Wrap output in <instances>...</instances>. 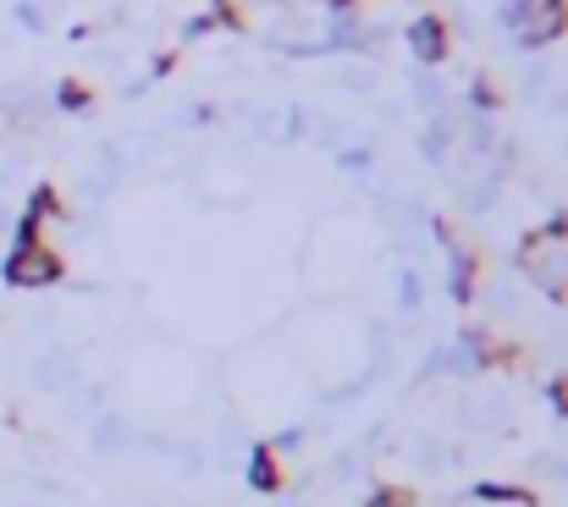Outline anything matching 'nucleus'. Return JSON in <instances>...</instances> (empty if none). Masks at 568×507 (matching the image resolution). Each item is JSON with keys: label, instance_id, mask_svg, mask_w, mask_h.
I'll return each mask as SVG.
<instances>
[{"label": "nucleus", "instance_id": "39448f33", "mask_svg": "<svg viewBox=\"0 0 568 507\" xmlns=\"http://www.w3.org/2000/svg\"><path fill=\"white\" fill-rule=\"evenodd\" d=\"M475 276H480V271H475V254L453 249V298H458V304L475 298Z\"/></svg>", "mask_w": 568, "mask_h": 507}, {"label": "nucleus", "instance_id": "7ed1b4c3", "mask_svg": "<svg viewBox=\"0 0 568 507\" xmlns=\"http://www.w3.org/2000/svg\"><path fill=\"white\" fill-rule=\"evenodd\" d=\"M282 464H276V453L271 447H254V458H248V486L254 491H282Z\"/></svg>", "mask_w": 568, "mask_h": 507}, {"label": "nucleus", "instance_id": "f257e3e1", "mask_svg": "<svg viewBox=\"0 0 568 507\" xmlns=\"http://www.w3.org/2000/svg\"><path fill=\"white\" fill-rule=\"evenodd\" d=\"M6 282L11 287H55L61 282V260L44 243H17V254L6 260Z\"/></svg>", "mask_w": 568, "mask_h": 507}, {"label": "nucleus", "instance_id": "1a4fd4ad", "mask_svg": "<svg viewBox=\"0 0 568 507\" xmlns=\"http://www.w3.org/2000/svg\"><path fill=\"white\" fill-rule=\"evenodd\" d=\"M83 100H89V94H83L78 83H67V89H61V105H83Z\"/></svg>", "mask_w": 568, "mask_h": 507}, {"label": "nucleus", "instance_id": "423d86ee", "mask_svg": "<svg viewBox=\"0 0 568 507\" xmlns=\"http://www.w3.org/2000/svg\"><path fill=\"white\" fill-rule=\"evenodd\" d=\"M475 497H480V503H514V507H541V497H536V491H525V486H491V480H486V486H475Z\"/></svg>", "mask_w": 568, "mask_h": 507}, {"label": "nucleus", "instance_id": "20e7f679", "mask_svg": "<svg viewBox=\"0 0 568 507\" xmlns=\"http://www.w3.org/2000/svg\"><path fill=\"white\" fill-rule=\"evenodd\" d=\"M414 50H419L425 61H442V55H447V33H442V22H436V17L414 22Z\"/></svg>", "mask_w": 568, "mask_h": 507}, {"label": "nucleus", "instance_id": "f03ea898", "mask_svg": "<svg viewBox=\"0 0 568 507\" xmlns=\"http://www.w3.org/2000/svg\"><path fill=\"white\" fill-rule=\"evenodd\" d=\"M464 342H469V353H475V364H480V369H497V364H514V358H519V347L491 342V332H480V326H469Z\"/></svg>", "mask_w": 568, "mask_h": 507}, {"label": "nucleus", "instance_id": "0eeeda50", "mask_svg": "<svg viewBox=\"0 0 568 507\" xmlns=\"http://www.w3.org/2000/svg\"><path fill=\"white\" fill-rule=\"evenodd\" d=\"M365 507H414V491H403V486H381Z\"/></svg>", "mask_w": 568, "mask_h": 507}, {"label": "nucleus", "instance_id": "6e6552de", "mask_svg": "<svg viewBox=\"0 0 568 507\" xmlns=\"http://www.w3.org/2000/svg\"><path fill=\"white\" fill-rule=\"evenodd\" d=\"M547 397H552V408H558V414L568 419V375H558V381L547 386Z\"/></svg>", "mask_w": 568, "mask_h": 507}]
</instances>
